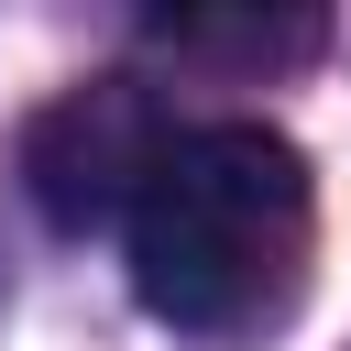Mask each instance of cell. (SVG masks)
Returning <instances> with one entry per match:
<instances>
[{
    "label": "cell",
    "instance_id": "1",
    "mask_svg": "<svg viewBox=\"0 0 351 351\" xmlns=\"http://www.w3.org/2000/svg\"><path fill=\"white\" fill-rule=\"evenodd\" d=\"M132 296L208 351H241L296 318L318 263V186L307 154L263 121H197L154 154L132 197Z\"/></svg>",
    "mask_w": 351,
    "mask_h": 351
},
{
    "label": "cell",
    "instance_id": "2",
    "mask_svg": "<svg viewBox=\"0 0 351 351\" xmlns=\"http://www.w3.org/2000/svg\"><path fill=\"white\" fill-rule=\"evenodd\" d=\"M165 143H176V121L132 77H88L22 132V186H33V208L55 230H99V219H132Z\"/></svg>",
    "mask_w": 351,
    "mask_h": 351
}]
</instances>
